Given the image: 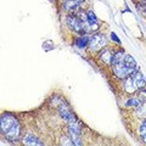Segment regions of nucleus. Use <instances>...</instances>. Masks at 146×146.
<instances>
[{
    "label": "nucleus",
    "mask_w": 146,
    "mask_h": 146,
    "mask_svg": "<svg viewBox=\"0 0 146 146\" xmlns=\"http://www.w3.org/2000/svg\"><path fill=\"white\" fill-rule=\"evenodd\" d=\"M113 54L115 52H112L111 50H108L105 48L101 52H100V58L106 63V65H111V62H112V57H113Z\"/></svg>",
    "instance_id": "1a4fd4ad"
},
{
    "label": "nucleus",
    "mask_w": 146,
    "mask_h": 146,
    "mask_svg": "<svg viewBox=\"0 0 146 146\" xmlns=\"http://www.w3.org/2000/svg\"><path fill=\"white\" fill-rule=\"evenodd\" d=\"M139 135H140L141 140L146 144V119L141 122V125L139 128Z\"/></svg>",
    "instance_id": "4468645a"
},
{
    "label": "nucleus",
    "mask_w": 146,
    "mask_h": 146,
    "mask_svg": "<svg viewBox=\"0 0 146 146\" xmlns=\"http://www.w3.org/2000/svg\"><path fill=\"white\" fill-rule=\"evenodd\" d=\"M68 134L71 136V143L73 146H83L82 145V139H80V128L77 124H70L68 127Z\"/></svg>",
    "instance_id": "39448f33"
},
{
    "label": "nucleus",
    "mask_w": 146,
    "mask_h": 146,
    "mask_svg": "<svg viewBox=\"0 0 146 146\" xmlns=\"http://www.w3.org/2000/svg\"><path fill=\"white\" fill-rule=\"evenodd\" d=\"M140 9H141V10H143V11H144V12L146 13V7H145V6H141Z\"/></svg>",
    "instance_id": "dca6fc26"
},
{
    "label": "nucleus",
    "mask_w": 146,
    "mask_h": 146,
    "mask_svg": "<svg viewBox=\"0 0 146 146\" xmlns=\"http://www.w3.org/2000/svg\"><path fill=\"white\" fill-rule=\"evenodd\" d=\"M143 100L139 99V98H133V99H130V100H128V102H127V106H130V107H139L143 105Z\"/></svg>",
    "instance_id": "ddd939ff"
},
{
    "label": "nucleus",
    "mask_w": 146,
    "mask_h": 146,
    "mask_svg": "<svg viewBox=\"0 0 146 146\" xmlns=\"http://www.w3.org/2000/svg\"><path fill=\"white\" fill-rule=\"evenodd\" d=\"M67 25L68 27L76 33L83 35L85 33V22L82 21L77 15H70L67 17Z\"/></svg>",
    "instance_id": "7ed1b4c3"
},
{
    "label": "nucleus",
    "mask_w": 146,
    "mask_h": 146,
    "mask_svg": "<svg viewBox=\"0 0 146 146\" xmlns=\"http://www.w3.org/2000/svg\"><path fill=\"white\" fill-rule=\"evenodd\" d=\"M89 40H90V36L88 34H84V35H80L79 38L76 39V45L80 49H84L85 46L89 45Z\"/></svg>",
    "instance_id": "9b49d317"
},
{
    "label": "nucleus",
    "mask_w": 146,
    "mask_h": 146,
    "mask_svg": "<svg viewBox=\"0 0 146 146\" xmlns=\"http://www.w3.org/2000/svg\"><path fill=\"white\" fill-rule=\"evenodd\" d=\"M112 70L117 78L124 79V78H128L134 71L138 70V66H136V62L134 58L131 57L130 55H127L124 61L118 63V65L112 66Z\"/></svg>",
    "instance_id": "f03ea898"
},
{
    "label": "nucleus",
    "mask_w": 146,
    "mask_h": 146,
    "mask_svg": "<svg viewBox=\"0 0 146 146\" xmlns=\"http://www.w3.org/2000/svg\"><path fill=\"white\" fill-rule=\"evenodd\" d=\"M23 145L25 146H44L43 143L40 141L36 136L32 134H27L23 139Z\"/></svg>",
    "instance_id": "6e6552de"
},
{
    "label": "nucleus",
    "mask_w": 146,
    "mask_h": 146,
    "mask_svg": "<svg viewBox=\"0 0 146 146\" xmlns=\"http://www.w3.org/2000/svg\"><path fill=\"white\" fill-rule=\"evenodd\" d=\"M107 44V40L105 38L104 34H94L90 36V40H89V46L91 50L94 51H98V50H101L106 46Z\"/></svg>",
    "instance_id": "20e7f679"
},
{
    "label": "nucleus",
    "mask_w": 146,
    "mask_h": 146,
    "mask_svg": "<svg viewBox=\"0 0 146 146\" xmlns=\"http://www.w3.org/2000/svg\"><path fill=\"white\" fill-rule=\"evenodd\" d=\"M130 77L133 78L134 83H135V85H136V88H138V89H143V88H145V86H146L145 77L143 76V73H141L140 71H138V70L134 71L130 74Z\"/></svg>",
    "instance_id": "0eeeda50"
},
{
    "label": "nucleus",
    "mask_w": 146,
    "mask_h": 146,
    "mask_svg": "<svg viewBox=\"0 0 146 146\" xmlns=\"http://www.w3.org/2000/svg\"><path fill=\"white\" fill-rule=\"evenodd\" d=\"M58 111H60L61 117H62L66 122H68L70 124H76V118H74V115H73V113L70 111V110H68V107L66 106L65 104L61 105V106H60V110H58Z\"/></svg>",
    "instance_id": "423d86ee"
},
{
    "label": "nucleus",
    "mask_w": 146,
    "mask_h": 146,
    "mask_svg": "<svg viewBox=\"0 0 146 146\" xmlns=\"http://www.w3.org/2000/svg\"><path fill=\"white\" fill-rule=\"evenodd\" d=\"M111 38H112V40H115L116 43H119V39H118V36H117L115 33H112V34H111Z\"/></svg>",
    "instance_id": "2eb2a0df"
},
{
    "label": "nucleus",
    "mask_w": 146,
    "mask_h": 146,
    "mask_svg": "<svg viewBox=\"0 0 146 146\" xmlns=\"http://www.w3.org/2000/svg\"><path fill=\"white\" fill-rule=\"evenodd\" d=\"M82 3H83V0H67V1L65 3V9L74 12L76 10L79 9Z\"/></svg>",
    "instance_id": "9d476101"
},
{
    "label": "nucleus",
    "mask_w": 146,
    "mask_h": 146,
    "mask_svg": "<svg viewBox=\"0 0 146 146\" xmlns=\"http://www.w3.org/2000/svg\"><path fill=\"white\" fill-rule=\"evenodd\" d=\"M1 133L6 136L9 140L15 141L18 139L21 133V128H20V123L12 115H5L1 116Z\"/></svg>",
    "instance_id": "f257e3e1"
},
{
    "label": "nucleus",
    "mask_w": 146,
    "mask_h": 146,
    "mask_svg": "<svg viewBox=\"0 0 146 146\" xmlns=\"http://www.w3.org/2000/svg\"><path fill=\"white\" fill-rule=\"evenodd\" d=\"M127 56V54H124L123 51H118V52H115L113 54V57H112V62H111V66H115V65H118L124 61V58Z\"/></svg>",
    "instance_id": "f8f14e48"
}]
</instances>
